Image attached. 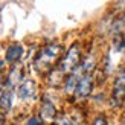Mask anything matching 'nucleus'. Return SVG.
Masks as SVG:
<instances>
[{
	"label": "nucleus",
	"mask_w": 125,
	"mask_h": 125,
	"mask_svg": "<svg viewBox=\"0 0 125 125\" xmlns=\"http://www.w3.org/2000/svg\"><path fill=\"white\" fill-rule=\"evenodd\" d=\"M92 125H108V121H107V116L105 115H96L92 121Z\"/></svg>",
	"instance_id": "obj_10"
},
{
	"label": "nucleus",
	"mask_w": 125,
	"mask_h": 125,
	"mask_svg": "<svg viewBox=\"0 0 125 125\" xmlns=\"http://www.w3.org/2000/svg\"><path fill=\"white\" fill-rule=\"evenodd\" d=\"M5 122H6V116L3 111H0V125H5Z\"/></svg>",
	"instance_id": "obj_13"
},
{
	"label": "nucleus",
	"mask_w": 125,
	"mask_h": 125,
	"mask_svg": "<svg viewBox=\"0 0 125 125\" xmlns=\"http://www.w3.org/2000/svg\"><path fill=\"white\" fill-rule=\"evenodd\" d=\"M81 61H83V47H81L79 41H75L73 44L69 47L66 55L60 60L58 69L67 76V75H70L72 72H75L81 66Z\"/></svg>",
	"instance_id": "obj_2"
},
{
	"label": "nucleus",
	"mask_w": 125,
	"mask_h": 125,
	"mask_svg": "<svg viewBox=\"0 0 125 125\" xmlns=\"http://www.w3.org/2000/svg\"><path fill=\"white\" fill-rule=\"evenodd\" d=\"M23 83V67L20 64L11 66L9 72L6 73V90H14Z\"/></svg>",
	"instance_id": "obj_5"
},
{
	"label": "nucleus",
	"mask_w": 125,
	"mask_h": 125,
	"mask_svg": "<svg viewBox=\"0 0 125 125\" xmlns=\"http://www.w3.org/2000/svg\"><path fill=\"white\" fill-rule=\"evenodd\" d=\"M57 108H55V104L51 101L49 98H43V101L40 104V117L43 122H53L57 119Z\"/></svg>",
	"instance_id": "obj_7"
},
{
	"label": "nucleus",
	"mask_w": 125,
	"mask_h": 125,
	"mask_svg": "<svg viewBox=\"0 0 125 125\" xmlns=\"http://www.w3.org/2000/svg\"><path fill=\"white\" fill-rule=\"evenodd\" d=\"M111 34H113L115 37L125 34V15L117 17L116 20L111 23Z\"/></svg>",
	"instance_id": "obj_9"
},
{
	"label": "nucleus",
	"mask_w": 125,
	"mask_h": 125,
	"mask_svg": "<svg viewBox=\"0 0 125 125\" xmlns=\"http://www.w3.org/2000/svg\"><path fill=\"white\" fill-rule=\"evenodd\" d=\"M23 53H24V47L21 43H11L5 52V62L11 66L18 64L20 60L23 58Z\"/></svg>",
	"instance_id": "obj_6"
},
{
	"label": "nucleus",
	"mask_w": 125,
	"mask_h": 125,
	"mask_svg": "<svg viewBox=\"0 0 125 125\" xmlns=\"http://www.w3.org/2000/svg\"><path fill=\"white\" fill-rule=\"evenodd\" d=\"M37 83L32 78H26L23 79V83L17 87V95L21 101H32V99L37 98Z\"/></svg>",
	"instance_id": "obj_3"
},
{
	"label": "nucleus",
	"mask_w": 125,
	"mask_h": 125,
	"mask_svg": "<svg viewBox=\"0 0 125 125\" xmlns=\"http://www.w3.org/2000/svg\"><path fill=\"white\" fill-rule=\"evenodd\" d=\"M24 125H44V122L41 121L40 116H31L29 119L26 121V124Z\"/></svg>",
	"instance_id": "obj_11"
},
{
	"label": "nucleus",
	"mask_w": 125,
	"mask_h": 125,
	"mask_svg": "<svg viewBox=\"0 0 125 125\" xmlns=\"http://www.w3.org/2000/svg\"><path fill=\"white\" fill-rule=\"evenodd\" d=\"M5 66H6V62H5V60H0V75H2V72L5 70Z\"/></svg>",
	"instance_id": "obj_14"
},
{
	"label": "nucleus",
	"mask_w": 125,
	"mask_h": 125,
	"mask_svg": "<svg viewBox=\"0 0 125 125\" xmlns=\"http://www.w3.org/2000/svg\"><path fill=\"white\" fill-rule=\"evenodd\" d=\"M12 102H14V90H5L0 96V110L6 113L12 108Z\"/></svg>",
	"instance_id": "obj_8"
},
{
	"label": "nucleus",
	"mask_w": 125,
	"mask_h": 125,
	"mask_svg": "<svg viewBox=\"0 0 125 125\" xmlns=\"http://www.w3.org/2000/svg\"><path fill=\"white\" fill-rule=\"evenodd\" d=\"M6 90V75H0V96H2V93Z\"/></svg>",
	"instance_id": "obj_12"
},
{
	"label": "nucleus",
	"mask_w": 125,
	"mask_h": 125,
	"mask_svg": "<svg viewBox=\"0 0 125 125\" xmlns=\"http://www.w3.org/2000/svg\"><path fill=\"white\" fill-rule=\"evenodd\" d=\"M93 87H95V78H93V75H83L78 85H76V90H75L73 96L76 99L89 98L93 92Z\"/></svg>",
	"instance_id": "obj_4"
},
{
	"label": "nucleus",
	"mask_w": 125,
	"mask_h": 125,
	"mask_svg": "<svg viewBox=\"0 0 125 125\" xmlns=\"http://www.w3.org/2000/svg\"><path fill=\"white\" fill-rule=\"evenodd\" d=\"M121 125H125V119H124V121H122V122H121Z\"/></svg>",
	"instance_id": "obj_15"
},
{
	"label": "nucleus",
	"mask_w": 125,
	"mask_h": 125,
	"mask_svg": "<svg viewBox=\"0 0 125 125\" xmlns=\"http://www.w3.org/2000/svg\"><path fill=\"white\" fill-rule=\"evenodd\" d=\"M61 52H62V46L58 44V43H51V44H46L44 47H41L34 61L37 70L49 73L52 70L53 64L58 61Z\"/></svg>",
	"instance_id": "obj_1"
}]
</instances>
